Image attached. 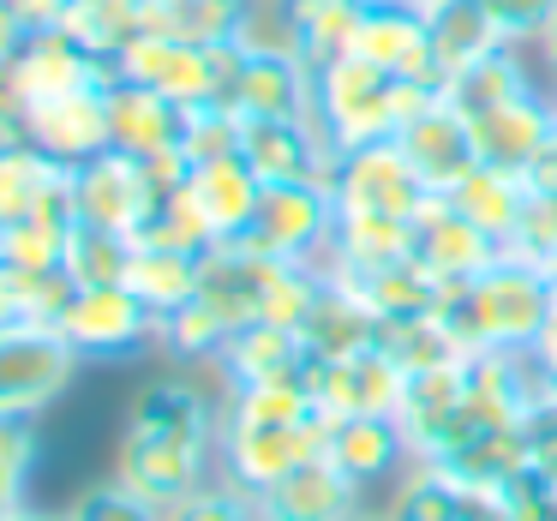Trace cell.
Segmentation results:
<instances>
[{
  "label": "cell",
  "instance_id": "obj_8",
  "mask_svg": "<svg viewBox=\"0 0 557 521\" xmlns=\"http://www.w3.org/2000/svg\"><path fill=\"white\" fill-rule=\"evenodd\" d=\"M401 389H408V372L384 348H366L354 360H306V396L324 420H354V413L396 420Z\"/></svg>",
  "mask_w": 557,
  "mask_h": 521
},
{
  "label": "cell",
  "instance_id": "obj_21",
  "mask_svg": "<svg viewBox=\"0 0 557 521\" xmlns=\"http://www.w3.org/2000/svg\"><path fill=\"white\" fill-rule=\"evenodd\" d=\"M258 516L264 521H354L360 516V485L336 468V461H306L270 492H258Z\"/></svg>",
  "mask_w": 557,
  "mask_h": 521
},
{
  "label": "cell",
  "instance_id": "obj_24",
  "mask_svg": "<svg viewBox=\"0 0 557 521\" xmlns=\"http://www.w3.org/2000/svg\"><path fill=\"white\" fill-rule=\"evenodd\" d=\"M216 365L228 372V389L306 384V342H300V330H282V324H246L228 336Z\"/></svg>",
  "mask_w": 557,
  "mask_h": 521
},
{
  "label": "cell",
  "instance_id": "obj_40",
  "mask_svg": "<svg viewBox=\"0 0 557 521\" xmlns=\"http://www.w3.org/2000/svg\"><path fill=\"white\" fill-rule=\"evenodd\" d=\"M133 246H150V252H186V258H205L210 246H222L210 234V222L198 216V204L186 198V186L174 198H157L150 216L133 228Z\"/></svg>",
  "mask_w": 557,
  "mask_h": 521
},
{
  "label": "cell",
  "instance_id": "obj_22",
  "mask_svg": "<svg viewBox=\"0 0 557 521\" xmlns=\"http://www.w3.org/2000/svg\"><path fill=\"white\" fill-rule=\"evenodd\" d=\"M186 133V109L157 90L133 85V78H114L109 85V150L121 157H162V150H181Z\"/></svg>",
  "mask_w": 557,
  "mask_h": 521
},
{
  "label": "cell",
  "instance_id": "obj_56",
  "mask_svg": "<svg viewBox=\"0 0 557 521\" xmlns=\"http://www.w3.org/2000/svg\"><path fill=\"white\" fill-rule=\"evenodd\" d=\"M366 13H396V7H413V0H360Z\"/></svg>",
  "mask_w": 557,
  "mask_h": 521
},
{
  "label": "cell",
  "instance_id": "obj_13",
  "mask_svg": "<svg viewBox=\"0 0 557 521\" xmlns=\"http://www.w3.org/2000/svg\"><path fill=\"white\" fill-rule=\"evenodd\" d=\"M114 78H121V61H97V54L78 49L66 30H37L13 61V85H18V97H25V109L73 97V90H109Z\"/></svg>",
  "mask_w": 557,
  "mask_h": 521
},
{
  "label": "cell",
  "instance_id": "obj_29",
  "mask_svg": "<svg viewBox=\"0 0 557 521\" xmlns=\"http://www.w3.org/2000/svg\"><path fill=\"white\" fill-rule=\"evenodd\" d=\"M246 13H252V0H145V30L193 42V49H228V42H240Z\"/></svg>",
  "mask_w": 557,
  "mask_h": 521
},
{
  "label": "cell",
  "instance_id": "obj_17",
  "mask_svg": "<svg viewBox=\"0 0 557 521\" xmlns=\"http://www.w3.org/2000/svg\"><path fill=\"white\" fill-rule=\"evenodd\" d=\"M25 138L61 169L102 157L109 150V90H73V97L37 102L25 114Z\"/></svg>",
  "mask_w": 557,
  "mask_h": 521
},
{
  "label": "cell",
  "instance_id": "obj_57",
  "mask_svg": "<svg viewBox=\"0 0 557 521\" xmlns=\"http://www.w3.org/2000/svg\"><path fill=\"white\" fill-rule=\"evenodd\" d=\"M444 7H456V0H413V13H420V18H432V13H444Z\"/></svg>",
  "mask_w": 557,
  "mask_h": 521
},
{
  "label": "cell",
  "instance_id": "obj_48",
  "mask_svg": "<svg viewBox=\"0 0 557 521\" xmlns=\"http://www.w3.org/2000/svg\"><path fill=\"white\" fill-rule=\"evenodd\" d=\"M66 521H162V509L150 504V497H138L133 485H97V492H85L73 509H66Z\"/></svg>",
  "mask_w": 557,
  "mask_h": 521
},
{
  "label": "cell",
  "instance_id": "obj_35",
  "mask_svg": "<svg viewBox=\"0 0 557 521\" xmlns=\"http://www.w3.org/2000/svg\"><path fill=\"white\" fill-rule=\"evenodd\" d=\"M354 294L372 306L377 324H389V318H432L437 300H444V282H437L420 258H401V264H389V270H377V276L354 282Z\"/></svg>",
  "mask_w": 557,
  "mask_h": 521
},
{
  "label": "cell",
  "instance_id": "obj_50",
  "mask_svg": "<svg viewBox=\"0 0 557 521\" xmlns=\"http://www.w3.org/2000/svg\"><path fill=\"white\" fill-rule=\"evenodd\" d=\"M504 521H557V492H545V485L528 473V480L504 497Z\"/></svg>",
  "mask_w": 557,
  "mask_h": 521
},
{
  "label": "cell",
  "instance_id": "obj_39",
  "mask_svg": "<svg viewBox=\"0 0 557 521\" xmlns=\"http://www.w3.org/2000/svg\"><path fill=\"white\" fill-rule=\"evenodd\" d=\"M377 348H384L408 377L413 372H437V365H449V360H468L461 342L449 336V324L437 312L432 318H389V324H377Z\"/></svg>",
  "mask_w": 557,
  "mask_h": 521
},
{
  "label": "cell",
  "instance_id": "obj_51",
  "mask_svg": "<svg viewBox=\"0 0 557 521\" xmlns=\"http://www.w3.org/2000/svg\"><path fill=\"white\" fill-rule=\"evenodd\" d=\"M25 97L13 85V66H0V145H25Z\"/></svg>",
  "mask_w": 557,
  "mask_h": 521
},
{
  "label": "cell",
  "instance_id": "obj_42",
  "mask_svg": "<svg viewBox=\"0 0 557 521\" xmlns=\"http://www.w3.org/2000/svg\"><path fill=\"white\" fill-rule=\"evenodd\" d=\"M73 228L78 222H61V216L13 222V228H0V264H13V270H61Z\"/></svg>",
  "mask_w": 557,
  "mask_h": 521
},
{
  "label": "cell",
  "instance_id": "obj_18",
  "mask_svg": "<svg viewBox=\"0 0 557 521\" xmlns=\"http://www.w3.org/2000/svg\"><path fill=\"white\" fill-rule=\"evenodd\" d=\"M413 258V222L401 216H366V210H336V234H330V252L318 258L330 282H366L377 270Z\"/></svg>",
  "mask_w": 557,
  "mask_h": 521
},
{
  "label": "cell",
  "instance_id": "obj_10",
  "mask_svg": "<svg viewBox=\"0 0 557 521\" xmlns=\"http://www.w3.org/2000/svg\"><path fill=\"white\" fill-rule=\"evenodd\" d=\"M330 198L336 210H366V216H401L413 222L425 210V181L408 169V157L389 145H366V150H348L336 162V181H330Z\"/></svg>",
  "mask_w": 557,
  "mask_h": 521
},
{
  "label": "cell",
  "instance_id": "obj_20",
  "mask_svg": "<svg viewBox=\"0 0 557 521\" xmlns=\"http://www.w3.org/2000/svg\"><path fill=\"white\" fill-rule=\"evenodd\" d=\"M473 126V150H480L485 169H504V174H528L533 157L545 150V138L557 133V102H545L540 90L504 102V109L480 114Z\"/></svg>",
  "mask_w": 557,
  "mask_h": 521
},
{
  "label": "cell",
  "instance_id": "obj_55",
  "mask_svg": "<svg viewBox=\"0 0 557 521\" xmlns=\"http://www.w3.org/2000/svg\"><path fill=\"white\" fill-rule=\"evenodd\" d=\"M540 61H545V73H552V85H557V13H552V25L540 30Z\"/></svg>",
  "mask_w": 557,
  "mask_h": 521
},
{
  "label": "cell",
  "instance_id": "obj_3",
  "mask_svg": "<svg viewBox=\"0 0 557 521\" xmlns=\"http://www.w3.org/2000/svg\"><path fill=\"white\" fill-rule=\"evenodd\" d=\"M545 300L552 282L533 264L497 258L492 270H480L473 282H444L437 318L449 324V336L461 342V353H485V348H533L545 324Z\"/></svg>",
  "mask_w": 557,
  "mask_h": 521
},
{
  "label": "cell",
  "instance_id": "obj_32",
  "mask_svg": "<svg viewBox=\"0 0 557 521\" xmlns=\"http://www.w3.org/2000/svg\"><path fill=\"white\" fill-rule=\"evenodd\" d=\"M528 90H533V78H528V66H521L516 49H497V54H485V61L461 66L456 78H444V102L461 121H480V114L528 97Z\"/></svg>",
  "mask_w": 557,
  "mask_h": 521
},
{
  "label": "cell",
  "instance_id": "obj_58",
  "mask_svg": "<svg viewBox=\"0 0 557 521\" xmlns=\"http://www.w3.org/2000/svg\"><path fill=\"white\" fill-rule=\"evenodd\" d=\"M13 521H49V516H25V509H13ZM66 521V516H61Z\"/></svg>",
  "mask_w": 557,
  "mask_h": 521
},
{
  "label": "cell",
  "instance_id": "obj_15",
  "mask_svg": "<svg viewBox=\"0 0 557 521\" xmlns=\"http://www.w3.org/2000/svg\"><path fill=\"white\" fill-rule=\"evenodd\" d=\"M312 85L318 73L300 61V54H246L234 66V85H228V109L240 121H300L312 114Z\"/></svg>",
  "mask_w": 557,
  "mask_h": 521
},
{
  "label": "cell",
  "instance_id": "obj_37",
  "mask_svg": "<svg viewBox=\"0 0 557 521\" xmlns=\"http://www.w3.org/2000/svg\"><path fill=\"white\" fill-rule=\"evenodd\" d=\"M61 162H49L37 145H0V228H13V222L37 216V204L54 193L61 181Z\"/></svg>",
  "mask_w": 557,
  "mask_h": 521
},
{
  "label": "cell",
  "instance_id": "obj_52",
  "mask_svg": "<svg viewBox=\"0 0 557 521\" xmlns=\"http://www.w3.org/2000/svg\"><path fill=\"white\" fill-rule=\"evenodd\" d=\"M533 365H540V377L557 389V276H552V300H545V324H540V336H533Z\"/></svg>",
  "mask_w": 557,
  "mask_h": 521
},
{
  "label": "cell",
  "instance_id": "obj_2",
  "mask_svg": "<svg viewBox=\"0 0 557 521\" xmlns=\"http://www.w3.org/2000/svg\"><path fill=\"white\" fill-rule=\"evenodd\" d=\"M437 97H444L437 85L389 78V73H377L372 61H360V54H342V61L318 66L312 121L324 126V138L348 157V150H366V145H389V138H396L420 109H432Z\"/></svg>",
  "mask_w": 557,
  "mask_h": 521
},
{
  "label": "cell",
  "instance_id": "obj_59",
  "mask_svg": "<svg viewBox=\"0 0 557 521\" xmlns=\"http://www.w3.org/2000/svg\"><path fill=\"white\" fill-rule=\"evenodd\" d=\"M354 521H384V516H366V509H360V516H354Z\"/></svg>",
  "mask_w": 557,
  "mask_h": 521
},
{
  "label": "cell",
  "instance_id": "obj_28",
  "mask_svg": "<svg viewBox=\"0 0 557 521\" xmlns=\"http://www.w3.org/2000/svg\"><path fill=\"white\" fill-rule=\"evenodd\" d=\"M324 461H336L354 485H372V480H389L396 468H408V444H401L396 420L354 413V420H330Z\"/></svg>",
  "mask_w": 557,
  "mask_h": 521
},
{
  "label": "cell",
  "instance_id": "obj_19",
  "mask_svg": "<svg viewBox=\"0 0 557 521\" xmlns=\"http://www.w3.org/2000/svg\"><path fill=\"white\" fill-rule=\"evenodd\" d=\"M377 516L384 521H504V504L468 492V485H461L456 473H444L437 461L408 456V468L396 473V492H389V504L377 509Z\"/></svg>",
  "mask_w": 557,
  "mask_h": 521
},
{
  "label": "cell",
  "instance_id": "obj_16",
  "mask_svg": "<svg viewBox=\"0 0 557 521\" xmlns=\"http://www.w3.org/2000/svg\"><path fill=\"white\" fill-rule=\"evenodd\" d=\"M413 258L437 282H473L480 270H492L504 258V246L485 228H473L449 198H425V210L413 216Z\"/></svg>",
  "mask_w": 557,
  "mask_h": 521
},
{
  "label": "cell",
  "instance_id": "obj_31",
  "mask_svg": "<svg viewBox=\"0 0 557 521\" xmlns=\"http://www.w3.org/2000/svg\"><path fill=\"white\" fill-rule=\"evenodd\" d=\"M282 13H288V30H294V54L318 73V66L342 61L354 49L366 7L360 0H282Z\"/></svg>",
  "mask_w": 557,
  "mask_h": 521
},
{
  "label": "cell",
  "instance_id": "obj_46",
  "mask_svg": "<svg viewBox=\"0 0 557 521\" xmlns=\"http://www.w3.org/2000/svg\"><path fill=\"white\" fill-rule=\"evenodd\" d=\"M162 521H264L258 516V497L240 485H198L193 497H181L174 509H162Z\"/></svg>",
  "mask_w": 557,
  "mask_h": 521
},
{
  "label": "cell",
  "instance_id": "obj_27",
  "mask_svg": "<svg viewBox=\"0 0 557 521\" xmlns=\"http://www.w3.org/2000/svg\"><path fill=\"white\" fill-rule=\"evenodd\" d=\"M258 193H264V181H258V174L246 169V157L198 162L193 181H186V198L198 204V216L210 222V234H216V240H234V234H240L246 222H252Z\"/></svg>",
  "mask_w": 557,
  "mask_h": 521
},
{
  "label": "cell",
  "instance_id": "obj_12",
  "mask_svg": "<svg viewBox=\"0 0 557 521\" xmlns=\"http://www.w3.org/2000/svg\"><path fill=\"white\" fill-rule=\"evenodd\" d=\"M396 150L408 157V169L425 181V193H432V198H449L473 169H480L473 126L461 121V114L449 109L444 97H437L432 109H420L408 126H401V133H396Z\"/></svg>",
  "mask_w": 557,
  "mask_h": 521
},
{
  "label": "cell",
  "instance_id": "obj_33",
  "mask_svg": "<svg viewBox=\"0 0 557 521\" xmlns=\"http://www.w3.org/2000/svg\"><path fill=\"white\" fill-rule=\"evenodd\" d=\"M425 25H432V66H437V78H456L461 66H473V61H485V54L509 49V42L497 37L492 13H485L480 0H456V7L432 13Z\"/></svg>",
  "mask_w": 557,
  "mask_h": 521
},
{
  "label": "cell",
  "instance_id": "obj_47",
  "mask_svg": "<svg viewBox=\"0 0 557 521\" xmlns=\"http://www.w3.org/2000/svg\"><path fill=\"white\" fill-rule=\"evenodd\" d=\"M37 461V432L25 413H0V509H18L25 473Z\"/></svg>",
  "mask_w": 557,
  "mask_h": 521
},
{
  "label": "cell",
  "instance_id": "obj_41",
  "mask_svg": "<svg viewBox=\"0 0 557 521\" xmlns=\"http://www.w3.org/2000/svg\"><path fill=\"white\" fill-rule=\"evenodd\" d=\"M133 252H138V246L126 240V234L78 222L73 240H66V264H61V270L73 276V288H109V282H126Z\"/></svg>",
  "mask_w": 557,
  "mask_h": 521
},
{
  "label": "cell",
  "instance_id": "obj_61",
  "mask_svg": "<svg viewBox=\"0 0 557 521\" xmlns=\"http://www.w3.org/2000/svg\"><path fill=\"white\" fill-rule=\"evenodd\" d=\"M0 7H13V0H0Z\"/></svg>",
  "mask_w": 557,
  "mask_h": 521
},
{
  "label": "cell",
  "instance_id": "obj_53",
  "mask_svg": "<svg viewBox=\"0 0 557 521\" xmlns=\"http://www.w3.org/2000/svg\"><path fill=\"white\" fill-rule=\"evenodd\" d=\"M521 181H528L533 193H552V198H557V133L545 138V150H540V157H533V169L521 174Z\"/></svg>",
  "mask_w": 557,
  "mask_h": 521
},
{
  "label": "cell",
  "instance_id": "obj_7",
  "mask_svg": "<svg viewBox=\"0 0 557 521\" xmlns=\"http://www.w3.org/2000/svg\"><path fill=\"white\" fill-rule=\"evenodd\" d=\"M78 348L54 324H13L0 330V413H37L73 384Z\"/></svg>",
  "mask_w": 557,
  "mask_h": 521
},
{
  "label": "cell",
  "instance_id": "obj_14",
  "mask_svg": "<svg viewBox=\"0 0 557 521\" xmlns=\"http://www.w3.org/2000/svg\"><path fill=\"white\" fill-rule=\"evenodd\" d=\"M73 204H78V222H90V228H114V234L133 240V228L150 216L157 193H150L145 162L138 157L102 150V157H90V162L73 169Z\"/></svg>",
  "mask_w": 557,
  "mask_h": 521
},
{
  "label": "cell",
  "instance_id": "obj_23",
  "mask_svg": "<svg viewBox=\"0 0 557 521\" xmlns=\"http://www.w3.org/2000/svg\"><path fill=\"white\" fill-rule=\"evenodd\" d=\"M348 54L372 61L377 73H389V78H413V85H437V90H444V78H437V66H432V25H425L413 7H396V13H366L360 18V37H354Z\"/></svg>",
  "mask_w": 557,
  "mask_h": 521
},
{
  "label": "cell",
  "instance_id": "obj_45",
  "mask_svg": "<svg viewBox=\"0 0 557 521\" xmlns=\"http://www.w3.org/2000/svg\"><path fill=\"white\" fill-rule=\"evenodd\" d=\"M240 133L246 121L228 109V102H205V109H186V133H181V150L186 162H222V157H240Z\"/></svg>",
  "mask_w": 557,
  "mask_h": 521
},
{
  "label": "cell",
  "instance_id": "obj_36",
  "mask_svg": "<svg viewBox=\"0 0 557 521\" xmlns=\"http://www.w3.org/2000/svg\"><path fill=\"white\" fill-rule=\"evenodd\" d=\"M61 30L97 61H121L126 42L145 37V0H73Z\"/></svg>",
  "mask_w": 557,
  "mask_h": 521
},
{
  "label": "cell",
  "instance_id": "obj_38",
  "mask_svg": "<svg viewBox=\"0 0 557 521\" xmlns=\"http://www.w3.org/2000/svg\"><path fill=\"white\" fill-rule=\"evenodd\" d=\"M198 264L205 258H186V252H150L138 246L133 252V270H126V288L157 312V324L169 312H181L186 300H198Z\"/></svg>",
  "mask_w": 557,
  "mask_h": 521
},
{
  "label": "cell",
  "instance_id": "obj_60",
  "mask_svg": "<svg viewBox=\"0 0 557 521\" xmlns=\"http://www.w3.org/2000/svg\"><path fill=\"white\" fill-rule=\"evenodd\" d=\"M0 521H13V509H0Z\"/></svg>",
  "mask_w": 557,
  "mask_h": 521
},
{
  "label": "cell",
  "instance_id": "obj_6",
  "mask_svg": "<svg viewBox=\"0 0 557 521\" xmlns=\"http://www.w3.org/2000/svg\"><path fill=\"white\" fill-rule=\"evenodd\" d=\"M330 444V420L324 413H306L294 425H222V468H228V485L240 492H270L276 480H288L294 468L318 461Z\"/></svg>",
  "mask_w": 557,
  "mask_h": 521
},
{
  "label": "cell",
  "instance_id": "obj_1",
  "mask_svg": "<svg viewBox=\"0 0 557 521\" xmlns=\"http://www.w3.org/2000/svg\"><path fill=\"white\" fill-rule=\"evenodd\" d=\"M222 444V420L210 401L181 377H162L133 401V425L121 444V485L150 497L157 509H174L205 485V468Z\"/></svg>",
  "mask_w": 557,
  "mask_h": 521
},
{
  "label": "cell",
  "instance_id": "obj_49",
  "mask_svg": "<svg viewBox=\"0 0 557 521\" xmlns=\"http://www.w3.org/2000/svg\"><path fill=\"white\" fill-rule=\"evenodd\" d=\"M485 13H492L497 37L509 42V49H521V42H540V30L552 25L557 0H480Z\"/></svg>",
  "mask_w": 557,
  "mask_h": 521
},
{
  "label": "cell",
  "instance_id": "obj_25",
  "mask_svg": "<svg viewBox=\"0 0 557 521\" xmlns=\"http://www.w3.org/2000/svg\"><path fill=\"white\" fill-rule=\"evenodd\" d=\"M300 342H306V360H354V353L377 348V318L348 282L324 276V294H318L312 318L300 324Z\"/></svg>",
  "mask_w": 557,
  "mask_h": 521
},
{
  "label": "cell",
  "instance_id": "obj_11",
  "mask_svg": "<svg viewBox=\"0 0 557 521\" xmlns=\"http://www.w3.org/2000/svg\"><path fill=\"white\" fill-rule=\"evenodd\" d=\"M54 330H61L78 353L114 360V353H133V348H145V342L157 336V312H150L126 282H109V288H78L73 300H66V312H61Z\"/></svg>",
  "mask_w": 557,
  "mask_h": 521
},
{
  "label": "cell",
  "instance_id": "obj_30",
  "mask_svg": "<svg viewBox=\"0 0 557 521\" xmlns=\"http://www.w3.org/2000/svg\"><path fill=\"white\" fill-rule=\"evenodd\" d=\"M468 396V360H449L437 372H413L408 389H401V408H396V432L408 444V456H425L432 437L444 432V420L461 408Z\"/></svg>",
  "mask_w": 557,
  "mask_h": 521
},
{
  "label": "cell",
  "instance_id": "obj_54",
  "mask_svg": "<svg viewBox=\"0 0 557 521\" xmlns=\"http://www.w3.org/2000/svg\"><path fill=\"white\" fill-rule=\"evenodd\" d=\"M25 42H30V30L18 25V13H13V7H0V66H13Z\"/></svg>",
  "mask_w": 557,
  "mask_h": 521
},
{
  "label": "cell",
  "instance_id": "obj_26",
  "mask_svg": "<svg viewBox=\"0 0 557 521\" xmlns=\"http://www.w3.org/2000/svg\"><path fill=\"white\" fill-rule=\"evenodd\" d=\"M437 468L456 473L468 492L497 497V504H504V497L533 473V468H528V437H521V425H509V432H480V437H468L461 449L437 456Z\"/></svg>",
  "mask_w": 557,
  "mask_h": 521
},
{
  "label": "cell",
  "instance_id": "obj_44",
  "mask_svg": "<svg viewBox=\"0 0 557 521\" xmlns=\"http://www.w3.org/2000/svg\"><path fill=\"white\" fill-rule=\"evenodd\" d=\"M306 413H318L306 384H252V389H228L222 425H294Z\"/></svg>",
  "mask_w": 557,
  "mask_h": 521
},
{
  "label": "cell",
  "instance_id": "obj_43",
  "mask_svg": "<svg viewBox=\"0 0 557 521\" xmlns=\"http://www.w3.org/2000/svg\"><path fill=\"white\" fill-rule=\"evenodd\" d=\"M157 336H162V348H169L174 360H222V348H228L234 330L222 324L205 300H186L181 312H169L157 324Z\"/></svg>",
  "mask_w": 557,
  "mask_h": 521
},
{
  "label": "cell",
  "instance_id": "obj_5",
  "mask_svg": "<svg viewBox=\"0 0 557 521\" xmlns=\"http://www.w3.org/2000/svg\"><path fill=\"white\" fill-rule=\"evenodd\" d=\"M234 66H240V42L228 49H193V42L174 37H133L121 54V78L157 90V97L181 102V109H205V102H222L234 85Z\"/></svg>",
  "mask_w": 557,
  "mask_h": 521
},
{
  "label": "cell",
  "instance_id": "obj_9",
  "mask_svg": "<svg viewBox=\"0 0 557 521\" xmlns=\"http://www.w3.org/2000/svg\"><path fill=\"white\" fill-rule=\"evenodd\" d=\"M240 157L264 186H300V181L330 186L342 150L324 138V126L312 114H300V121H246Z\"/></svg>",
  "mask_w": 557,
  "mask_h": 521
},
{
  "label": "cell",
  "instance_id": "obj_34",
  "mask_svg": "<svg viewBox=\"0 0 557 521\" xmlns=\"http://www.w3.org/2000/svg\"><path fill=\"white\" fill-rule=\"evenodd\" d=\"M449 204H456L473 228H485L497 246H504L509 234H516V222H521V204H528V181H521V174H504V169H485V162H480V169L449 193Z\"/></svg>",
  "mask_w": 557,
  "mask_h": 521
},
{
  "label": "cell",
  "instance_id": "obj_4",
  "mask_svg": "<svg viewBox=\"0 0 557 521\" xmlns=\"http://www.w3.org/2000/svg\"><path fill=\"white\" fill-rule=\"evenodd\" d=\"M330 234H336V198L330 186H264L258 193V210L234 246L252 258H276V264H318L330 252Z\"/></svg>",
  "mask_w": 557,
  "mask_h": 521
}]
</instances>
